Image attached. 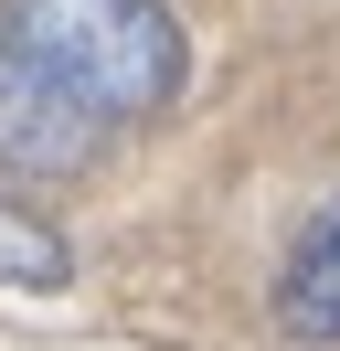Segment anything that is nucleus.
I'll return each instance as SVG.
<instances>
[{
    "label": "nucleus",
    "instance_id": "f257e3e1",
    "mask_svg": "<svg viewBox=\"0 0 340 351\" xmlns=\"http://www.w3.org/2000/svg\"><path fill=\"white\" fill-rule=\"evenodd\" d=\"M0 53L85 117H149L191 75V43L160 0H0Z\"/></svg>",
    "mask_w": 340,
    "mask_h": 351
},
{
    "label": "nucleus",
    "instance_id": "f03ea898",
    "mask_svg": "<svg viewBox=\"0 0 340 351\" xmlns=\"http://www.w3.org/2000/svg\"><path fill=\"white\" fill-rule=\"evenodd\" d=\"M96 128H106V117H85L75 96H53L32 64L0 53V160H11V171H85Z\"/></svg>",
    "mask_w": 340,
    "mask_h": 351
},
{
    "label": "nucleus",
    "instance_id": "7ed1b4c3",
    "mask_svg": "<svg viewBox=\"0 0 340 351\" xmlns=\"http://www.w3.org/2000/svg\"><path fill=\"white\" fill-rule=\"evenodd\" d=\"M276 330H287L298 351L340 341V202L287 245V266H276Z\"/></svg>",
    "mask_w": 340,
    "mask_h": 351
},
{
    "label": "nucleus",
    "instance_id": "20e7f679",
    "mask_svg": "<svg viewBox=\"0 0 340 351\" xmlns=\"http://www.w3.org/2000/svg\"><path fill=\"white\" fill-rule=\"evenodd\" d=\"M64 277H75L64 234L42 213H21V202H0V287H64Z\"/></svg>",
    "mask_w": 340,
    "mask_h": 351
}]
</instances>
